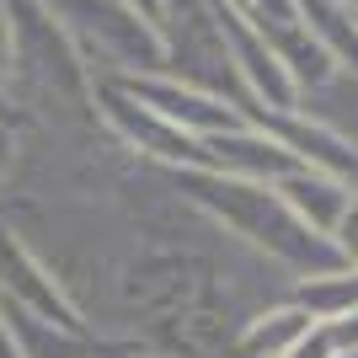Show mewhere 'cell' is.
Instances as JSON below:
<instances>
[{
    "label": "cell",
    "mask_w": 358,
    "mask_h": 358,
    "mask_svg": "<svg viewBox=\"0 0 358 358\" xmlns=\"http://www.w3.org/2000/svg\"><path fill=\"white\" fill-rule=\"evenodd\" d=\"M268 187L284 198L310 230H321V236L337 230V220L348 214V203H353V193H358V182L331 177V171H315V166H294V171H284L278 182H268Z\"/></svg>",
    "instance_id": "obj_1"
},
{
    "label": "cell",
    "mask_w": 358,
    "mask_h": 358,
    "mask_svg": "<svg viewBox=\"0 0 358 358\" xmlns=\"http://www.w3.org/2000/svg\"><path fill=\"white\" fill-rule=\"evenodd\" d=\"M294 113L310 118V123H321L327 134H337L343 145L358 150V70L331 64L327 75H315L310 86L294 91Z\"/></svg>",
    "instance_id": "obj_2"
},
{
    "label": "cell",
    "mask_w": 358,
    "mask_h": 358,
    "mask_svg": "<svg viewBox=\"0 0 358 358\" xmlns=\"http://www.w3.org/2000/svg\"><path fill=\"white\" fill-rule=\"evenodd\" d=\"M294 305L310 315L315 327H327L337 315L358 310V268H331V273H305L294 284Z\"/></svg>",
    "instance_id": "obj_3"
},
{
    "label": "cell",
    "mask_w": 358,
    "mask_h": 358,
    "mask_svg": "<svg viewBox=\"0 0 358 358\" xmlns=\"http://www.w3.org/2000/svg\"><path fill=\"white\" fill-rule=\"evenodd\" d=\"M315 321L299 305H284V310H268V315H257L252 331L241 337V358H284L289 348L310 331Z\"/></svg>",
    "instance_id": "obj_4"
},
{
    "label": "cell",
    "mask_w": 358,
    "mask_h": 358,
    "mask_svg": "<svg viewBox=\"0 0 358 358\" xmlns=\"http://www.w3.org/2000/svg\"><path fill=\"white\" fill-rule=\"evenodd\" d=\"M331 241H337V252H343V262H348V268H358V193H353V203H348V214L337 220Z\"/></svg>",
    "instance_id": "obj_5"
},
{
    "label": "cell",
    "mask_w": 358,
    "mask_h": 358,
    "mask_svg": "<svg viewBox=\"0 0 358 358\" xmlns=\"http://www.w3.org/2000/svg\"><path fill=\"white\" fill-rule=\"evenodd\" d=\"M327 343L337 348V353H358V310H348V315H337V321H327Z\"/></svg>",
    "instance_id": "obj_6"
},
{
    "label": "cell",
    "mask_w": 358,
    "mask_h": 358,
    "mask_svg": "<svg viewBox=\"0 0 358 358\" xmlns=\"http://www.w3.org/2000/svg\"><path fill=\"white\" fill-rule=\"evenodd\" d=\"M11 91V11L0 0V96Z\"/></svg>",
    "instance_id": "obj_7"
},
{
    "label": "cell",
    "mask_w": 358,
    "mask_h": 358,
    "mask_svg": "<svg viewBox=\"0 0 358 358\" xmlns=\"http://www.w3.org/2000/svg\"><path fill=\"white\" fill-rule=\"evenodd\" d=\"M0 358H27L22 348H16V337H11V315L0 321Z\"/></svg>",
    "instance_id": "obj_8"
},
{
    "label": "cell",
    "mask_w": 358,
    "mask_h": 358,
    "mask_svg": "<svg viewBox=\"0 0 358 358\" xmlns=\"http://www.w3.org/2000/svg\"><path fill=\"white\" fill-rule=\"evenodd\" d=\"M0 155H6V139H0Z\"/></svg>",
    "instance_id": "obj_9"
}]
</instances>
